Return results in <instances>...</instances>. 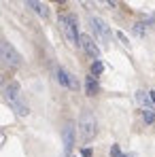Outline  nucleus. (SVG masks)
<instances>
[{
    "instance_id": "1",
    "label": "nucleus",
    "mask_w": 155,
    "mask_h": 157,
    "mask_svg": "<svg viewBox=\"0 0 155 157\" xmlns=\"http://www.w3.org/2000/svg\"><path fill=\"white\" fill-rule=\"evenodd\" d=\"M98 130V123H96V117L91 110H83L81 117H79V136L83 142H89Z\"/></svg>"
},
{
    "instance_id": "22",
    "label": "nucleus",
    "mask_w": 155,
    "mask_h": 157,
    "mask_svg": "<svg viewBox=\"0 0 155 157\" xmlns=\"http://www.w3.org/2000/svg\"><path fill=\"white\" fill-rule=\"evenodd\" d=\"M123 157H136V155H134V153H130V155H123Z\"/></svg>"
},
{
    "instance_id": "3",
    "label": "nucleus",
    "mask_w": 155,
    "mask_h": 157,
    "mask_svg": "<svg viewBox=\"0 0 155 157\" xmlns=\"http://www.w3.org/2000/svg\"><path fill=\"white\" fill-rule=\"evenodd\" d=\"M0 59L9 66H19L21 64V55L15 51V47H11V43L0 40Z\"/></svg>"
},
{
    "instance_id": "2",
    "label": "nucleus",
    "mask_w": 155,
    "mask_h": 157,
    "mask_svg": "<svg viewBox=\"0 0 155 157\" xmlns=\"http://www.w3.org/2000/svg\"><path fill=\"white\" fill-rule=\"evenodd\" d=\"M60 28H62V34L66 36V40L70 45H77L79 43V34H77V19L72 15H60Z\"/></svg>"
},
{
    "instance_id": "16",
    "label": "nucleus",
    "mask_w": 155,
    "mask_h": 157,
    "mask_svg": "<svg viewBox=\"0 0 155 157\" xmlns=\"http://www.w3.org/2000/svg\"><path fill=\"white\" fill-rule=\"evenodd\" d=\"M134 32H136L138 36H142V34H145V28H142V24H136V26H134Z\"/></svg>"
},
{
    "instance_id": "5",
    "label": "nucleus",
    "mask_w": 155,
    "mask_h": 157,
    "mask_svg": "<svg viewBox=\"0 0 155 157\" xmlns=\"http://www.w3.org/2000/svg\"><path fill=\"white\" fill-rule=\"evenodd\" d=\"M91 28H94V32H96V36H98L100 43L106 45L110 40V30H108V26L104 24L100 17H91Z\"/></svg>"
},
{
    "instance_id": "12",
    "label": "nucleus",
    "mask_w": 155,
    "mask_h": 157,
    "mask_svg": "<svg viewBox=\"0 0 155 157\" xmlns=\"http://www.w3.org/2000/svg\"><path fill=\"white\" fill-rule=\"evenodd\" d=\"M85 89H87V96H96V94H98L96 77H87V81H85Z\"/></svg>"
},
{
    "instance_id": "21",
    "label": "nucleus",
    "mask_w": 155,
    "mask_h": 157,
    "mask_svg": "<svg viewBox=\"0 0 155 157\" xmlns=\"http://www.w3.org/2000/svg\"><path fill=\"white\" fill-rule=\"evenodd\" d=\"M2 83H4V75H0V85H2Z\"/></svg>"
},
{
    "instance_id": "17",
    "label": "nucleus",
    "mask_w": 155,
    "mask_h": 157,
    "mask_svg": "<svg viewBox=\"0 0 155 157\" xmlns=\"http://www.w3.org/2000/svg\"><path fill=\"white\" fill-rule=\"evenodd\" d=\"M117 36H119V40H121V43H123V45H130V43H128V38H126V36H123V34H121V32H117Z\"/></svg>"
},
{
    "instance_id": "20",
    "label": "nucleus",
    "mask_w": 155,
    "mask_h": 157,
    "mask_svg": "<svg viewBox=\"0 0 155 157\" xmlns=\"http://www.w3.org/2000/svg\"><path fill=\"white\" fill-rule=\"evenodd\" d=\"M4 140H6V138H4V134H2V132H0V147H2V144H4Z\"/></svg>"
},
{
    "instance_id": "4",
    "label": "nucleus",
    "mask_w": 155,
    "mask_h": 157,
    "mask_svg": "<svg viewBox=\"0 0 155 157\" xmlns=\"http://www.w3.org/2000/svg\"><path fill=\"white\" fill-rule=\"evenodd\" d=\"M79 45H81V49L87 53L89 57H94V59H98L100 57V47L94 43V38H89L87 34H79Z\"/></svg>"
},
{
    "instance_id": "18",
    "label": "nucleus",
    "mask_w": 155,
    "mask_h": 157,
    "mask_svg": "<svg viewBox=\"0 0 155 157\" xmlns=\"http://www.w3.org/2000/svg\"><path fill=\"white\" fill-rule=\"evenodd\" d=\"M149 98H151V102H153V106H155V89L149 91Z\"/></svg>"
},
{
    "instance_id": "10",
    "label": "nucleus",
    "mask_w": 155,
    "mask_h": 157,
    "mask_svg": "<svg viewBox=\"0 0 155 157\" xmlns=\"http://www.w3.org/2000/svg\"><path fill=\"white\" fill-rule=\"evenodd\" d=\"M17 98H19V85L13 81V83H9L6 89H4V100L11 102V100H17Z\"/></svg>"
},
{
    "instance_id": "11",
    "label": "nucleus",
    "mask_w": 155,
    "mask_h": 157,
    "mask_svg": "<svg viewBox=\"0 0 155 157\" xmlns=\"http://www.w3.org/2000/svg\"><path fill=\"white\" fill-rule=\"evenodd\" d=\"M136 102L142 106L145 110H151V108H153V102H151V98H149L147 91H138V94H136Z\"/></svg>"
},
{
    "instance_id": "8",
    "label": "nucleus",
    "mask_w": 155,
    "mask_h": 157,
    "mask_svg": "<svg viewBox=\"0 0 155 157\" xmlns=\"http://www.w3.org/2000/svg\"><path fill=\"white\" fill-rule=\"evenodd\" d=\"M28 6L36 13V15H41L43 19H47L49 17V9H47V4H43V2H36V0H30V2H26Z\"/></svg>"
},
{
    "instance_id": "7",
    "label": "nucleus",
    "mask_w": 155,
    "mask_h": 157,
    "mask_svg": "<svg viewBox=\"0 0 155 157\" xmlns=\"http://www.w3.org/2000/svg\"><path fill=\"white\" fill-rule=\"evenodd\" d=\"M72 147H75V125L66 123V128H64V153L70 155Z\"/></svg>"
},
{
    "instance_id": "15",
    "label": "nucleus",
    "mask_w": 155,
    "mask_h": 157,
    "mask_svg": "<svg viewBox=\"0 0 155 157\" xmlns=\"http://www.w3.org/2000/svg\"><path fill=\"white\" fill-rule=\"evenodd\" d=\"M110 157H123V155H121L119 144H113V149H110Z\"/></svg>"
},
{
    "instance_id": "19",
    "label": "nucleus",
    "mask_w": 155,
    "mask_h": 157,
    "mask_svg": "<svg viewBox=\"0 0 155 157\" xmlns=\"http://www.w3.org/2000/svg\"><path fill=\"white\" fill-rule=\"evenodd\" d=\"M83 157H91V151H89V149H85V151H83Z\"/></svg>"
},
{
    "instance_id": "13",
    "label": "nucleus",
    "mask_w": 155,
    "mask_h": 157,
    "mask_svg": "<svg viewBox=\"0 0 155 157\" xmlns=\"http://www.w3.org/2000/svg\"><path fill=\"white\" fill-rule=\"evenodd\" d=\"M102 70H104L102 62H100V59H96V62L91 64V77H98V75H102Z\"/></svg>"
},
{
    "instance_id": "6",
    "label": "nucleus",
    "mask_w": 155,
    "mask_h": 157,
    "mask_svg": "<svg viewBox=\"0 0 155 157\" xmlns=\"http://www.w3.org/2000/svg\"><path fill=\"white\" fill-rule=\"evenodd\" d=\"M57 81L62 87H68V89H79V81L70 72H66L64 68H57Z\"/></svg>"
},
{
    "instance_id": "14",
    "label": "nucleus",
    "mask_w": 155,
    "mask_h": 157,
    "mask_svg": "<svg viewBox=\"0 0 155 157\" xmlns=\"http://www.w3.org/2000/svg\"><path fill=\"white\" fill-rule=\"evenodd\" d=\"M142 117H145V121L149 123V125H153L155 123V110L151 108V110H142Z\"/></svg>"
},
{
    "instance_id": "9",
    "label": "nucleus",
    "mask_w": 155,
    "mask_h": 157,
    "mask_svg": "<svg viewBox=\"0 0 155 157\" xmlns=\"http://www.w3.org/2000/svg\"><path fill=\"white\" fill-rule=\"evenodd\" d=\"M9 104H11V108H13V110H15V113H17L19 117H26L28 113H30V108H28V104L24 102V100H21V98H17V100H11Z\"/></svg>"
}]
</instances>
